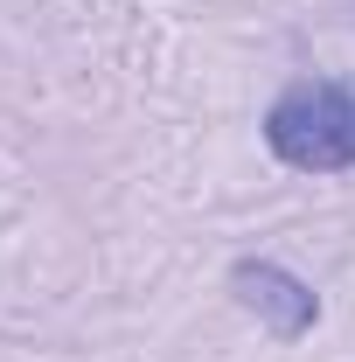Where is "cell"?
<instances>
[{
  "instance_id": "cell-1",
  "label": "cell",
  "mask_w": 355,
  "mask_h": 362,
  "mask_svg": "<svg viewBox=\"0 0 355 362\" xmlns=\"http://www.w3.org/2000/svg\"><path fill=\"white\" fill-rule=\"evenodd\" d=\"M265 146L293 175H355V84L349 77H293L265 105Z\"/></svg>"
},
{
  "instance_id": "cell-2",
  "label": "cell",
  "mask_w": 355,
  "mask_h": 362,
  "mask_svg": "<svg viewBox=\"0 0 355 362\" xmlns=\"http://www.w3.org/2000/svg\"><path fill=\"white\" fill-rule=\"evenodd\" d=\"M230 293L244 314L265 320L272 341H307L313 320H320V293H313L300 272H286L279 258H237L230 265Z\"/></svg>"
}]
</instances>
